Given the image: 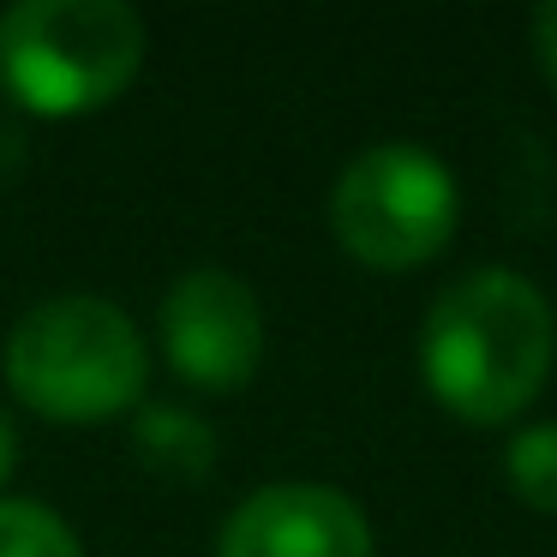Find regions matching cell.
Segmentation results:
<instances>
[{"label": "cell", "instance_id": "1", "mask_svg": "<svg viewBox=\"0 0 557 557\" xmlns=\"http://www.w3.org/2000/svg\"><path fill=\"white\" fill-rule=\"evenodd\" d=\"M557 348V318L540 282L480 264L432 300L420 324V377L449 413L504 425L540 396Z\"/></svg>", "mask_w": 557, "mask_h": 557}, {"label": "cell", "instance_id": "2", "mask_svg": "<svg viewBox=\"0 0 557 557\" xmlns=\"http://www.w3.org/2000/svg\"><path fill=\"white\" fill-rule=\"evenodd\" d=\"M145 18L126 0H18L0 13V90L30 114H90L145 66Z\"/></svg>", "mask_w": 557, "mask_h": 557}, {"label": "cell", "instance_id": "3", "mask_svg": "<svg viewBox=\"0 0 557 557\" xmlns=\"http://www.w3.org/2000/svg\"><path fill=\"white\" fill-rule=\"evenodd\" d=\"M150 354L138 324L102 294H54L7 336V384L49 420H109L145 401Z\"/></svg>", "mask_w": 557, "mask_h": 557}, {"label": "cell", "instance_id": "4", "mask_svg": "<svg viewBox=\"0 0 557 557\" xmlns=\"http://www.w3.org/2000/svg\"><path fill=\"white\" fill-rule=\"evenodd\" d=\"M461 222L456 174L425 145H366L330 186V228L360 264L413 270L449 246Z\"/></svg>", "mask_w": 557, "mask_h": 557}, {"label": "cell", "instance_id": "5", "mask_svg": "<svg viewBox=\"0 0 557 557\" xmlns=\"http://www.w3.org/2000/svg\"><path fill=\"white\" fill-rule=\"evenodd\" d=\"M162 348L186 384L228 396L246 389L264 360V312L246 276L222 264H198L162 294Z\"/></svg>", "mask_w": 557, "mask_h": 557}, {"label": "cell", "instance_id": "6", "mask_svg": "<svg viewBox=\"0 0 557 557\" xmlns=\"http://www.w3.org/2000/svg\"><path fill=\"white\" fill-rule=\"evenodd\" d=\"M216 557H372V521L336 485L276 480L234 504Z\"/></svg>", "mask_w": 557, "mask_h": 557}, {"label": "cell", "instance_id": "7", "mask_svg": "<svg viewBox=\"0 0 557 557\" xmlns=\"http://www.w3.org/2000/svg\"><path fill=\"white\" fill-rule=\"evenodd\" d=\"M133 456L169 485H198L216 468V432L181 401H145L133 420Z\"/></svg>", "mask_w": 557, "mask_h": 557}, {"label": "cell", "instance_id": "8", "mask_svg": "<svg viewBox=\"0 0 557 557\" xmlns=\"http://www.w3.org/2000/svg\"><path fill=\"white\" fill-rule=\"evenodd\" d=\"M504 480L528 509L557 516V420H533V425H521V432H509Z\"/></svg>", "mask_w": 557, "mask_h": 557}, {"label": "cell", "instance_id": "9", "mask_svg": "<svg viewBox=\"0 0 557 557\" xmlns=\"http://www.w3.org/2000/svg\"><path fill=\"white\" fill-rule=\"evenodd\" d=\"M0 557H85L61 509L37 497H0Z\"/></svg>", "mask_w": 557, "mask_h": 557}, {"label": "cell", "instance_id": "10", "mask_svg": "<svg viewBox=\"0 0 557 557\" xmlns=\"http://www.w3.org/2000/svg\"><path fill=\"white\" fill-rule=\"evenodd\" d=\"M533 54H540L545 78L557 85V0H545L540 13H533Z\"/></svg>", "mask_w": 557, "mask_h": 557}, {"label": "cell", "instance_id": "11", "mask_svg": "<svg viewBox=\"0 0 557 557\" xmlns=\"http://www.w3.org/2000/svg\"><path fill=\"white\" fill-rule=\"evenodd\" d=\"M13 461H18V432H13V420L0 413V480L13 473Z\"/></svg>", "mask_w": 557, "mask_h": 557}]
</instances>
